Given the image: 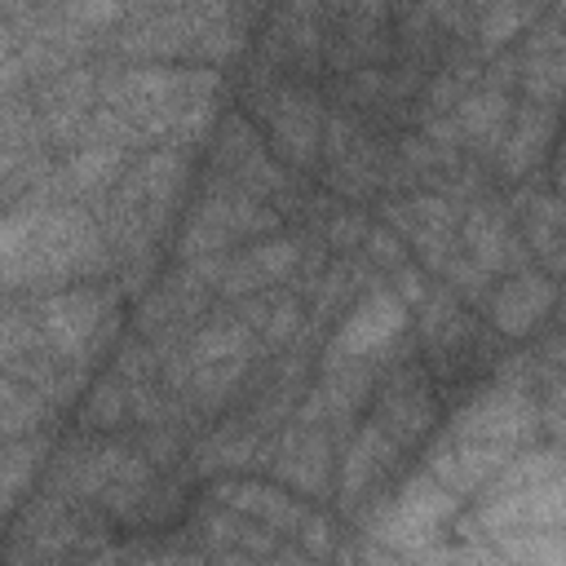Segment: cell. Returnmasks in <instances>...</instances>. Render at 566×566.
I'll return each mask as SVG.
<instances>
[{
  "label": "cell",
  "instance_id": "6",
  "mask_svg": "<svg viewBox=\"0 0 566 566\" xmlns=\"http://www.w3.org/2000/svg\"><path fill=\"white\" fill-rule=\"evenodd\" d=\"M455 500H460V495H451L442 482H433V478L424 473V478L411 482V486L398 495V504L389 509L385 535H389V539H424V535H433V531L455 513Z\"/></svg>",
  "mask_w": 566,
  "mask_h": 566
},
{
  "label": "cell",
  "instance_id": "2",
  "mask_svg": "<svg viewBox=\"0 0 566 566\" xmlns=\"http://www.w3.org/2000/svg\"><path fill=\"white\" fill-rule=\"evenodd\" d=\"M35 327L44 336V345L57 358H84V349L102 336L106 327V296L93 287H71L57 296H44L35 310Z\"/></svg>",
  "mask_w": 566,
  "mask_h": 566
},
{
  "label": "cell",
  "instance_id": "9",
  "mask_svg": "<svg viewBox=\"0 0 566 566\" xmlns=\"http://www.w3.org/2000/svg\"><path fill=\"white\" fill-rule=\"evenodd\" d=\"M217 500L226 504V509H234V513H243V517H256V522H265L270 531H287V535H296L301 526H305V509L292 500V495H283V491H274V486H265V482H221L217 486Z\"/></svg>",
  "mask_w": 566,
  "mask_h": 566
},
{
  "label": "cell",
  "instance_id": "25",
  "mask_svg": "<svg viewBox=\"0 0 566 566\" xmlns=\"http://www.w3.org/2000/svg\"><path fill=\"white\" fill-rule=\"evenodd\" d=\"M88 416H93L97 424H115V420L124 416V389H115V385H102V389L93 394V407H88Z\"/></svg>",
  "mask_w": 566,
  "mask_h": 566
},
{
  "label": "cell",
  "instance_id": "15",
  "mask_svg": "<svg viewBox=\"0 0 566 566\" xmlns=\"http://www.w3.org/2000/svg\"><path fill=\"white\" fill-rule=\"evenodd\" d=\"M429 420H433L429 398H424L420 389H411V385H394V389L385 394V407H380V420H376V424H380L398 447H411L416 438L429 433Z\"/></svg>",
  "mask_w": 566,
  "mask_h": 566
},
{
  "label": "cell",
  "instance_id": "19",
  "mask_svg": "<svg viewBox=\"0 0 566 566\" xmlns=\"http://www.w3.org/2000/svg\"><path fill=\"white\" fill-rule=\"evenodd\" d=\"M544 137H548V111H544V106H531V111L517 119L513 137L500 142V146H504V168H509V172H526L531 159L539 155Z\"/></svg>",
  "mask_w": 566,
  "mask_h": 566
},
{
  "label": "cell",
  "instance_id": "27",
  "mask_svg": "<svg viewBox=\"0 0 566 566\" xmlns=\"http://www.w3.org/2000/svg\"><path fill=\"white\" fill-rule=\"evenodd\" d=\"M358 234H363V221H358L354 212H340V217L332 221V230H327V239H332L336 248H349V243H358Z\"/></svg>",
  "mask_w": 566,
  "mask_h": 566
},
{
  "label": "cell",
  "instance_id": "11",
  "mask_svg": "<svg viewBox=\"0 0 566 566\" xmlns=\"http://www.w3.org/2000/svg\"><path fill=\"white\" fill-rule=\"evenodd\" d=\"M548 305H553V283L539 274H517L491 296V323L509 336H522L548 314Z\"/></svg>",
  "mask_w": 566,
  "mask_h": 566
},
{
  "label": "cell",
  "instance_id": "16",
  "mask_svg": "<svg viewBox=\"0 0 566 566\" xmlns=\"http://www.w3.org/2000/svg\"><path fill=\"white\" fill-rule=\"evenodd\" d=\"M455 128L460 137H473L482 146H500L504 137V124H509V97L500 88H486V93H469L455 102Z\"/></svg>",
  "mask_w": 566,
  "mask_h": 566
},
{
  "label": "cell",
  "instance_id": "8",
  "mask_svg": "<svg viewBox=\"0 0 566 566\" xmlns=\"http://www.w3.org/2000/svg\"><path fill=\"white\" fill-rule=\"evenodd\" d=\"M394 455H398V442H394L380 424H367V429L349 442L345 464H340V495H345V509H354V504L389 473Z\"/></svg>",
  "mask_w": 566,
  "mask_h": 566
},
{
  "label": "cell",
  "instance_id": "13",
  "mask_svg": "<svg viewBox=\"0 0 566 566\" xmlns=\"http://www.w3.org/2000/svg\"><path fill=\"white\" fill-rule=\"evenodd\" d=\"M464 243L473 252V265L486 270V274L509 270L513 261H522L517 239L509 234V221L500 217V208H473L464 217Z\"/></svg>",
  "mask_w": 566,
  "mask_h": 566
},
{
  "label": "cell",
  "instance_id": "14",
  "mask_svg": "<svg viewBox=\"0 0 566 566\" xmlns=\"http://www.w3.org/2000/svg\"><path fill=\"white\" fill-rule=\"evenodd\" d=\"M142 190V199L150 203V212H164L177 195H181V181H186V159L177 146H164V150H150L133 172H128Z\"/></svg>",
  "mask_w": 566,
  "mask_h": 566
},
{
  "label": "cell",
  "instance_id": "4",
  "mask_svg": "<svg viewBox=\"0 0 566 566\" xmlns=\"http://www.w3.org/2000/svg\"><path fill=\"white\" fill-rule=\"evenodd\" d=\"M535 424V407L517 389H486L464 416H455L460 442H509L517 447Z\"/></svg>",
  "mask_w": 566,
  "mask_h": 566
},
{
  "label": "cell",
  "instance_id": "26",
  "mask_svg": "<svg viewBox=\"0 0 566 566\" xmlns=\"http://www.w3.org/2000/svg\"><path fill=\"white\" fill-rule=\"evenodd\" d=\"M367 252H371L380 265H389V270L402 265V243H398V234H389V230H371V234H367Z\"/></svg>",
  "mask_w": 566,
  "mask_h": 566
},
{
  "label": "cell",
  "instance_id": "5",
  "mask_svg": "<svg viewBox=\"0 0 566 566\" xmlns=\"http://www.w3.org/2000/svg\"><path fill=\"white\" fill-rule=\"evenodd\" d=\"M301 265V248L292 239H265L256 248H248V256H226V270H221V283L217 292L226 296H252L279 279H287L292 270Z\"/></svg>",
  "mask_w": 566,
  "mask_h": 566
},
{
  "label": "cell",
  "instance_id": "3",
  "mask_svg": "<svg viewBox=\"0 0 566 566\" xmlns=\"http://www.w3.org/2000/svg\"><path fill=\"white\" fill-rule=\"evenodd\" d=\"M407 332V301H398L394 292H371L354 305V314L345 318V327L336 332L327 354H345V358H380L398 336Z\"/></svg>",
  "mask_w": 566,
  "mask_h": 566
},
{
  "label": "cell",
  "instance_id": "18",
  "mask_svg": "<svg viewBox=\"0 0 566 566\" xmlns=\"http://www.w3.org/2000/svg\"><path fill=\"white\" fill-rule=\"evenodd\" d=\"M44 336H40V327H31L18 310H9V305H0V363H9V367H22L31 380H44V371L27 358V354H35V345H40Z\"/></svg>",
  "mask_w": 566,
  "mask_h": 566
},
{
  "label": "cell",
  "instance_id": "12",
  "mask_svg": "<svg viewBox=\"0 0 566 566\" xmlns=\"http://www.w3.org/2000/svg\"><path fill=\"white\" fill-rule=\"evenodd\" d=\"M265 111H270L274 146H279L292 164H314L318 142H323V133H318V106H310L305 97L283 93V97H279L274 106H265Z\"/></svg>",
  "mask_w": 566,
  "mask_h": 566
},
{
  "label": "cell",
  "instance_id": "17",
  "mask_svg": "<svg viewBox=\"0 0 566 566\" xmlns=\"http://www.w3.org/2000/svg\"><path fill=\"white\" fill-rule=\"evenodd\" d=\"M234 354H252V327L243 318L230 323H212L203 327L190 345H186V367H208V363H226Z\"/></svg>",
  "mask_w": 566,
  "mask_h": 566
},
{
  "label": "cell",
  "instance_id": "28",
  "mask_svg": "<svg viewBox=\"0 0 566 566\" xmlns=\"http://www.w3.org/2000/svg\"><path fill=\"white\" fill-rule=\"evenodd\" d=\"M18 394H22V389H18L13 380H4V376H0V407H4V402H13Z\"/></svg>",
  "mask_w": 566,
  "mask_h": 566
},
{
  "label": "cell",
  "instance_id": "7",
  "mask_svg": "<svg viewBox=\"0 0 566 566\" xmlns=\"http://www.w3.org/2000/svg\"><path fill=\"white\" fill-rule=\"evenodd\" d=\"M124 155L119 146H80L57 172H49L40 186H44V199L49 195H97L106 186L119 181L124 172Z\"/></svg>",
  "mask_w": 566,
  "mask_h": 566
},
{
  "label": "cell",
  "instance_id": "20",
  "mask_svg": "<svg viewBox=\"0 0 566 566\" xmlns=\"http://www.w3.org/2000/svg\"><path fill=\"white\" fill-rule=\"evenodd\" d=\"M531 22V9L522 0H486V18H482V44L500 49L504 40H513L522 27Z\"/></svg>",
  "mask_w": 566,
  "mask_h": 566
},
{
  "label": "cell",
  "instance_id": "29",
  "mask_svg": "<svg viewBox=\"0 0 566 566\" xmlns=\"http://www.w3.org/2000/svg\"><path fill=\"white\" fill-rule=\"evenodd\" d=\"M0 4H4V0H0Z\"/></svg>",
  "mask_w": 566,
  "mask_h": 566
},
{
  "label": "cell",
  "instance_id": "10",
  "mask_svg": "<svg viewBox=\"0 0 566 566\" xmlns=\"http://www.w3.org/2000/svg\"><path fill=\"white\" fill-rule=\"evenodd\" d=\"M274 473L310 495H323L327 486V438L318 433V424H296L283 433L279 442V460H274Z\"/></svg>",
  "mask_w": 566,
  "mask_h": 566
},
{
  "label": "cell",
  "instance_id": "22",
  "mask_svg": "<svg viewBox=\"0 0 566 566\" xmlns=\"http://www.w3.org/2000/svg\"><path fill=\"white\" fill-rule=\"evenodd\" d=\"M203 469H239V464H252V455H256V438L252 433H217L203 451Z\"/></svg>",
  "mask_w": 566,
  "mask_h": 566
},
{
  "label": "cell",
  "instance_id": "23",
  "mask_svg": "<svg viewBox=\"0 0 566 566\" xmlns=\"http://www.w3.org/2000/svg\"><path fill=\"white\" fill-rule=\"evenodd\" d=\"M62 13L75 27H84L88 35H97V31H106V27H115L124 18V0H66Z\"/></svg>",
  "mask_w": 566,
  "mask_h": 566
},
{
  "label": "cell",
  "instance_id": "21",
  "mask_svg": "<svg viewBox=\"0 0 566 566\" xmlns=\"http://www.w3.org/2000/svg\"><path fill=\"white\" fill-rule=\"evenodd\" d=\"M35 455H40L35 442H22V447L0 451V509H9L13 495L27 486V478H31V469H35Z\"/></svg>",
  "mask_w": 566,
  "mask_h": 566
},
{
  "label": "cell",
  "instance_id": "1",
  "mask_svg": "<svg viewBox=\"0 0 566 566\" xmlns=\"http://www.w3.org/2000/svg\"><path fill=\"white\" fill-rule=\"evenodd\" d=\"M106 261L102 230L71 203L31 199L0 217V287H53Z\"/></svg>",
  "mask_w": 566,
  "mask_h": 566
},
{
  "label": "cell",
  "instance_id": "24",
  "mask_svg": "<svg viewBox=\"0 0 566 566\" xmlns=\"http://www.w3.org/2000/svg\"><path fill=\"white\" fill-rule=\"evenodd\" d=\"M40 398H27V394H18L13 402H4L0 407V442H9V438H22L27 429H35V420H40Z\"/></svg>",
  "mask_w": 566,
  "mask_h": 566
}]
</instances>
